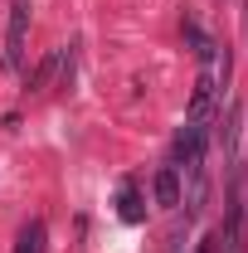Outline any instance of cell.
<instances>
[{
	"label": "cell",
	"instance_id": "cell-10",
	"mask_svg": "<svg viewBox=\"0 0 248 253\" xmlns=\"http://www.w3.org/2000/svg\"><path fill=\"white\" fill-rule=\"evenodd\" d=\"M244 30H248V0H244Z\"/></svg>",
	"mask_w": 248,
	"mask_h": 253
},
{
	"label": "cell",
	"instance_id": "cell-9",
	"mask_svg": "<svg viewBox=\"0 0 248 253\" xmlns=\"http://www.w3.org/2000/svg\"><path fill=\"white\" fill-rule=\"evenodd\" d=\"M195 253H214V239H200V244H195Z\"/></svg>",
	"mask_w": 248,
	"mask_h": 253
},
{
	"label": "cell",
	"instance_id": "cell-1",
	"mask_svg": "<svg viewBox=\"0 0 248 253\" xmlns=\"http://www.w3.org/2000/svg\"><path fill=\"white\" fill-rule=\"evenodd\" d=\"M205 151H209V126L205 122H185L175 146H170V166L175 170H190V166H205Z\"/></svg>",
	"mask_w": 248,
	"mask_h": 253
},
{
	"label": "cell",
	"instance_id": "cell-6",
	"mask_svg": "<svg viewBox=\"0 0 248 253\" xmlns=\"http://www.w3.org/2000/svg\"><path fill=\"white\" fill-rule=\"evenodd\" d=\"M44 244H49V224L30 219L25 229H20V239H15V253H44Z\"/></svg>",
	"mask_w": 248,
	"mask_h": 253
},
{
	"label": "cell",
	"instance_id": "cell-8",
	"mask_svg": "<svg viewBox=\"0 0 248 253\" xmlns=\"http://www.w3.org/2000/svg\"><path fill=\"white\" fill-rule=\"evenodd\" d=\"M219 151H224V161H234V151H239V112H234V107L224 112V131H219Z\"/></svg>",
	"mask_w": 248,
	"mask_h": 253
},
{
	"label": "cell",
	"instance_id": "cell-4",
	"mask_svg": "<svg viewBox=\"0 0 248 253\" xmlns=\"http://www.w3.org/2000/svg\"><path fill=\"white\" fill-rule=\"evenodd\" d=\"M59 68H63V49H54V54H44V59H39V68L25 78V88H30V93H44V88L59 78Z\"/></svg>",
	"mask_w": 248,
	"mask_h": 253
},
{
	"label": "cell",
	"instance_id": "cell-5",
	"mask_svg": "<svg viewBox=\"0 0 248 253\" xmlns=\"http://www.w3.org/2000/svg\"><path fill=\"white\" fill-rule=\"evenodd\" d=\"M117 214H122L126 224H141V219H146V210H141V190L131 185V180H122V190H117Z\"/></svg>",
	"mask_w": 248,
	"mask_h": 253
},
{
	"label": "cell",
	"instance_id": "cell-7",
	"mask_svg": "<svg viewBox=\"0 0 248 253\" xmlns=\"http://www.w3.org/2000/svg\"><path fill=\"white\" fill-rule=\"evenodd\" d=\"M185 44H190V54H195V59H205V54L214 49V39L200 30V20H195V15H185Z\"/></svg>",
	"mask_w": 248,
	"mask_h": 253
},
{
	"label": "cell",
	"instance_id": "cell-2",
	"mask_svg": "<svg viewBox=\"0 0 248 253\" xmlns=\"http://www.w3.org/2000/svg\"><path fill=\"white\" fill-rule=\"evenodd\" d=\"M25 34H30V0H10V25H5V68H20V59H25Z\"/></svg>",
	"mask_w": 248,
	"mask_h": 253
},
{
	"label": "cell",
	"instance_id": "cell-3",
	"mask_svg": "<svg viewBox=\"0 0 248 253\" xmlns=\"http://www.w3.org/2000/svg\"><path fill=\"white\" fill-rule=\"evenodd\" d=\"M151 200L161 205V210H180V170H175V166H161V170H156Z\"/></svg>",
	"mask_w": 248,
	"mask_h": 253
}]
</instances>
